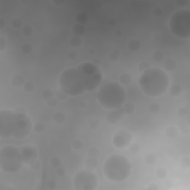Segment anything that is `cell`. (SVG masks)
<instances>
[{
    "label": "cell",
    "instance_id": "7c38bea8",
    "mask_svg": "<svg viewBox=\"0 0 190 190\" xmlns=\"http://www.w3.org/2000/svg\"><path fill=\"white\" fill-rule=\"evenodd\" d=\"M125 111L123 107L118 108V109H113L110 110V112L107 114L106 120L110 124H115L119 120L123 118V116L125 115Z\"/></svg>",
    "mask_w": 190,
    "mask_h": 190
},
{
    "label": "cell",
    "instance_id": "8992f818",
    "mask_svg": "<svg viewBox=\"0 0 190 190\" xmlns=\"http://www.w3.org/2000/svg\"><path fill=\"white\" fill-rule=\"evenodd\" d=\"M190 12L187 9L177 11L171 16L169 29L174 36L181 39L190 36Z\"/></svg>",
    "mask_w": 190,
    "mask_h": 190
},
{
    "label": "cell",
    "instance_id": "83f0119b",
    "mask_svg": "<svg viewBox=\"0 0 190 190\" xmlns=\"http://www.w3.org/2000/svg\"><path fill=\"white\" fill-rule=\"evenodd\" d=\"M71 146L74 150H80L83 147V144L80 140H75L72 142Z\"/></svg>",
    "mask_w": 190,
    "mask_h": 190
},
{
    "label": "cell",
    "instance_id": "c3c4849f",
    "mask_svg": "<svg viewBox=\"0 0 190 190\" xmlns=\"http://www.w3.org/2000/svg\"><path fill=\"white\" fill-rule=\"evenodd\" d=\"M147 189H148L154 190V189H158V187H157L156 185H154V186H148V188Z\"/></svg>",
    "mask_w": 190,
    "mask_h": 190
},
{
    "label": "cell",
    "instance_id": "4dcf8cb0",
    "mask_svg": "<svg viewBox=\"0 0 190 190\" xmlns=\"http://www.w3.org/2000/svg\"><path fill=\"white\" fill-rule=\"evenodd\" d=\"M34 130L36 133L40 134V133L43 132L44 130H45V126H44L43 123L39 122L34 126Z\"/></svg>",
    "mask_w": 190,
    "mask_h": 190
},
{
    "label": "cell",
    "instance_id": "cb8c5ba5",
    "mask_svg": "<svg viewBox=\"0 0 190 190\" xmlns=\"http://www.w3.org/2000/svg\"><path fill=\"white\" fill-rule=\"evenodd\" d=\"M149 110L151 114H157L161 110V106L158 103H152L149 106Z\"/></svg>",
    "mask_w": 190,
    "mask_h": 190
},
{
    "label": "cell",
    "instance_id": "6da1fadb",
    "mask_svg": "<svg viewBox=\"0 0 190 190\" xmlns=\"http://www.w3.org/2000/svg\"><path fill=\"white\" fill-rule=\"evenodd\" d=\"M102 80L103 74L98 66L86 62L63 71L59 76V86L67 96L75 97L97 89Z\"/></svg>",
    "mask_w": 190,
    "mask_h": 190
},
{
    "label": "cell",
    "instance_id": "1f68e13d",
    "mask_svg": "<svg viewBox=\"0 0 190 190\" xmlns=\"http://www.w3.org/2000/svg\"><path fill=\"white\" fill-rule=\"evenodd\" d=\"M150 68V64L146 62H143L140 64H139L138 66V70L140 72H144V71L147 70L148 69Z\"/></svg>",
    "mask_w": 190,
    "mask_h": 190
},
{
    "label": "cell",
    "instance_id": "52a82bcc",
    "mask_svg": "<svg viewBox=\"0 0 190 190\" xmlns=\"http://www.w3.org/2000/svg\"><path fill=\"white\" fill-rule=\"evenodd\" d=\"M73 184L75 189L77 190L97 189L99 184L98 177L91 170H80L74 177Z\"/></svg>",
    "mask_w": 190,
    "mask_h": 190
},
{
    "label": "cell",
    "instance_id": "d4e9b609",
    "mask_svg": "<svg viewBox=\"0 0 190 190\" xmlns=\"http://www.w3.org/2000/svg\"><path fill=\"white\" fill-rule=\"evenodd\" d=\"M129 148L130 152L134 154H138L139 151H140V146L139 144H137V143H133V144H131L129 146Z\"/></svg>",
    "mask_w": 190,
    "mask_h": 190
},
{
    "label": "cell",
    "instance_id": "ac0fdd59",
    "mask_svg": "<svg viewBox=\"0 0 190 190\" xmlns=\"http://www.w3.org/2000/svg\"><path fill=\"white\" fill-rule=\"evenodd\" d=\"M120 81L123 85H129L132 81V76L128 73H123L120 75Z\"/></svg>",
    "mask_w": 190,
    "mask_h": 190
},
{
    "label": "cell",
    "instance_id": "603a6c76",
    "mask_svg": "<svg viewBox=\"0 0 190 190\" xmlns=\"http://www.w3.org/2000/svg\"><path fill=\"white\" fill-rule=\"evenodd\" d=\"M156 161H157V157L154 154H148L145 157V162L148 165H154V164H156Z\"/></svg>",
    "mask_w": 190,
    "mask_h": 190
},
{
    "label": "cell",
    "instance_id": "e575fe53",
    "mask_svg": "<svg viewBox=\"0 0 190 190\" xmlns=\"http://www.w3.org/2000/svg\"><path fill=\"white\" fill-rule=\"evenodd\" d=\"M61 164V161L60 159H59V157H53L51 160V165L54 168H57V167L60 166Z\"/></svg>",
    "mask_w": 190,
    "mask_h": 190
},
{
    "label": "cell",
    "instance_id": "d590c367",
    "mask_svg": "<svg viewBox=\"0 0 190 190\" xmlns=\"http://www.w3.org/2000/svg\"><path fill=\"white\" fill-rule=\"evenodd\" d=\"M181 166L182 168L188 169L189 167V159L188 157H184L181 161Z\"/></svg>",
    "mask_w": 190,
    "mask_h": 190
},
{
    "label": "cell",
    "instance_id": "5bb4252c",
    "mask_svg": "<svg viewBox=\"0 0 190 190\" xmlns=\"http://www.w3.org/2000/svg\"><path fill=\"white\" fill-rule=\"evenodd\" d=\"M98 166V161H97V158H94V157H89L86 160V166L87 169L89 170H94L97 168Z\"/></svg>",
    "mask_w": 190,
    "mask_h": 190
},
{
    "label": "cell",
    "instance_id": "277c9868",
    "mask_svg": "<svg viewBox=\"0 0 190 190\" xmlns=\"http://www.w3.org/2000/svg\"><path fill=\"white\" fill-rule=\"evenodd\" d=\"M97 98L102 107L113 110L126 103V92L120 83L109 82L102 85L97 91Z\"/></svg>",
    "mask_w": 190,
    "mask_h": 190
},
{
    "label": "cell",
    "instance_id": "484cf974",
    "mask_svg": "<svg viewBox=\"0 0 190 190\" xmlns=\"http://www.w3.org/2000/svg\"><path fill=\"white\" fill-rule=\"evenodd\" d=\"M152 58L156 62H161L164 58V53L162 51H157L154 52V54L152 55Z\"/></svg>",
    "mask_w": 190,
    "mask_h": 190
},
{
    "label": "cell",
    "instance_id": "30bf717a",
    "mask_svg": "<svg viewBox=\"0 0 190 190\" xmlns=\"http://www.w3.org/2000/svg\"><path fill=\"white\" fill-rule=\"evenodd\" d=\"M132 141V134L126 130H118L113 137L112 142L117 149H123L128 147Z\"/></svg>",
    "mask_w": 190,
    "mask_h": 190
},
{
    "label": "cell",
    "instance_id": "4316f807",
    "mask_svg": "<svg viewBox=\"0 0 190 190\" xmlns=\"http://www.w3.org/2000/svg\"><path fill=\"white\" fill-rule=\"evenodd\" d=\"M156 175L157 176V178H161V179H164V178H165L167 175L166 169L164 168H163V167L157 169V171H156Z\"/></svg>",
    "mask_w": 190,
    "mask_h": 190
},
{
    "label": "cell",
    "instance_id": "8d00e7d4",
    "mask_svg": "<svg viewBox=\"0 0 190 190\" xmlns=\"http://www.w3.org/2000/svg\"><path fill=\"white\" fill-rule=\"evenodd\" d=\"M71 45H72L73 46H79V45L81 44V40L77 36H75V37H73L71 39L70 42Z\"/></svg>",
    "mask_w": 190,
    "mask_h": 190
},
{
    "label": "cell",
    "instance_id": "d6986e66",
    "mask_svg": "<svg viewBox=\"0 0 190 190\" xmlns=\"http://www.w3.org/2000/svg\"><path fill=\"white\" fill-rule=\"evenodd\" d=\"M169 91L170 94H171L172 96H175V97L179 96L181 94V92H182V88H181V86H179V85L174 84L172 86H171Z\"/></svg>",
    "mask_w": 190,
    "mask_h": 190
},
{
    "label": "cell",
    "instance_id": "7dc6e473",
    "mask_svg": "<svg viewBox=\"0 0 190 190\" xmlns=\"http://www.w3.org/2000/svg\"><path fill=\"white\" fill-rule=\"evenodd\" d=\"M5 21L4 20L3 18L2 17L0 18V28H1V29L4 28V26H5Z\"/></svg>",
    "mask_w": 190,
    "mask_h": 190
},
{
    "label": "cell",
    "instance_id": "ba28073f",
    "mask_svg": "<svg viewBox=\"0 0 190 190\" xmlns=\"http://www.w3.org/2000/svg\"><path fill=\"white\" fill-rule=\"evenodd\" d=\"M16 120L12 137L17 140H22L31 134L33 129V123L23 108L19 107L16 109Z\"/></svg>",
    "mask_w": 190,
    "mask_h": 190
},
{
    "label": "cell",
    "instance_id": "9c48e42d",
    "mask_svg": "<svg viewBox=\"0 0 190 190\" xmlns=\"http://www.w3.org/2000/svg\"><path fill=\"white\" fill-rule=\"evenodd\" d=\"M16 112L11 109H2L0 111V137L8 139L13 137L15 129Z\"/></svg>",
    "mask_w": 190,
    "mask_h": 190
},
{
    "label": "cell",
    "instance_id": "f1b7e54d",
    "mask_svg": "<svg viewBox=\"0 0 190 190\" xmlns=\"http://www.w3.org/2000/svg\"><path fill=\"white\" fill-rule=\"evenodd\" d=\"M33 50V47L31 44L29 43H25L24 45H22V51L24 54H30Z\"/></svg>",
    "mask_w": 190,
    "mask_h": 190
},
{
    "label": "cell",
    "instance_id": "7a4b0ae2",
    "mask_svg": "<svg viewBox=\"0 0 190 190\" xmlns=\"http://www.w3.org/2000/svg\"><path fill=\"white\" fill-rule=\"evenodd\" d=\"M142 91L151 97L162 96L169 86V77L166 72L160 68H149L142 72L138 80Z\"/></svg>",
    "mask_w": 190,
    "mask_h": 190
},
{
    "label": "cell",
    "instance_id": "7402d4cb",
    "mask_svg": "<svg viewBox=\"0 0 190 190\" xmlns=\"http://www.w3.org/2000/svg\"><path fill=\"white\" fill-rule=\"evenodd\" d=\"M100 151L98 148L97 147H91L88 150V154L89 157H94V158H97L100 156Z\"/></svg>",
    "mask_w": 190,
    "mask_h": 190
},
{
    "label": "cell",
    "instance_id": "ee69618b",
    "mask_svg": "<svg viewBox=\"0 0 190 190\" xmlns=\"http://www.w3.org/2000/svg\"><path fill=\"white\" fill-rule=\"evenodd\" d=\"M187 112H188V110H187L186 108H181V109H179V111H178V113H179V114L181 116H184L186 115V114H187Z\"/></svg>",
    "mask_w": 190,
    "mask_h": 190
},
{
    "label": "cell",
    "instance_id": "d6a6232c",
    "mask_svg": "<svg viewBox=\"0 0 190 190\" xmlns=\"http://www.w3.org/2000/svg\"><path fill=\"white\" fill-rule=\"evenodd\" d=\"M33 34V29L30 26H25L22 29V34L25 36H30Z\"/></svg>",
    "mask_w": 190,
    "mask_h": 190
},
{
    "label": "cell",
    "instance_id": "44dd1931",
    "mask_svg": "<svg viewBox=\"0 0 190 190\" xmlns=\"http://www.w3.org/2000/svg\"><path fill=\"white\" fill-rule=\"evenodd\" d=\"M123 109H124L125 114H132L135 111V107L132 103H125L123 106Z\"/></svg>",
    "mask_w": 190,
    "mask_h": 190
},
{
    "label": "cell",
    "instance_id": "5b68a950",
    "mask_svg": "<svg viewBox=\"0 0 190 190\" xmlns=\"http://www.w3.org/2000/svg\"><path fill=\"white\" fill-rule=\"evenodd\" d=\"M20 150L15 146H5L0 149V168L2 171L14 173L23 165Z\"/></svg>",
    "mask_w": 190,
    "mask_h": 190
},
{
    "label": "cell",
    "instance_id": "e0dca14e",
    "mask_svg": "<svg viewBox=\"0 0 190 190\" xmlns=\"http://www.w3.org/2000/svg\"><path fill=\"white\" fill-rule=\"evenodd\" d=\"M176 62L174 59H167L164 62V67L167 71H173L175 70L176 68Z\"/></svg>",
    "mask_w": 190,
    "mask_h": 190
},
{
    "label": "cell",
    "instance_id": "9a60e30c",
    "mask_svg": "<svg viewBox=\"0 0 190 190\" xmlns=\"http://www.w3.org/2000/svg\"><path fill=\"white\" fill-rule=\"evenodd\" d=\"M166 134L169 138H175L178 134V130L175 126H169L166 129Z\"/></svg>",
    "mask_w": 190,
    "mask_h": 190
},
{
    "label": "cell",
    "instance_id": "f6af8a7d",
    "mask_svg": "<svg viewBox=\"0 0 190 190\" xmlns=\"http://www.w3.org/2000/svg\"><path fill=\"white\" fill-rule=\"evenodd\" d=\"M154 14L157 16L161 15V14H162V10H161L160 8H155L154 9Z\"/></svg>",
    "mask_w": 190,
    "mask_h": 190
},
{
    "label": "cell",
    "instance_id": "3957f363",
    "mask_svg": "<svg viewBox=\"0 0 190 190\" xmlns=\"http://www.w3.org/2000/svg\"><path fill=\"white\" fill-rule=\"evenodd\" d=\"M130 160L123 154L109 156L103 164V173L108 180L120 183L129 178L131 173Z\"/></svg>",
    "mask_w": 190,
    "mask_h": 190
},
{
    "label": "cell",
    "instance_id": "f35d334b",
    "mask_svg": "<svg viewBox=\"0 0 190 190\" xmlns=\"http://www.w3.org/2000/svg\"><path fill=\"white\" fill-rule=\"evenodd\" d=\"M98 126H99V122L98 120H96V119H95V120H91V121L89 122V126H90L92 129H97Z\"/></svg>",
    "mask_w": 190,
    "mask_h": 190
},
{
    "label": "cell",
    "instance_id": "b9f144b4",
    "mask_svg": "<svg viewBox=\"0 0 190 190\" xmlns=\"http://www.w3.org/2000/svg\"><path fill=\"white\" fill-rule=\"evenodd\" d=\"M47 186L49 187V189H55L56 186V181H54V180H50V181H49L48 183H47Z\"/></svg>",
    "mask_w": 190,
    "mask_h": 190
},
{
    "label": "cell",
    "instance_id": "f546056e",
    "mask_svg": "<svg viewBox=\"0 0 190 190\" xmlns=\"http://www.w3.org/2000/svg\"><path fill=\"white\" fill-rule=\"evenodd\" d=\"M23 89L26 92H31L34 89V86L32 82H26L24 84Z\"/></svg>",
    "mask_w": 190,
    "mask_h": 190
},
{
    "label": "cell",
    "instance_id": "836d02e7",
    "mask_svg": "<svg viewBox=\"0 0 190 190\" xmlns=\"http://www.w3.org/2000/svg\"><path fill=\"white\" fill-rule=\"evenodd\" d=\"M7 45V39L2 35L0 36V51H3Z\"/></svg>",
    "mask_w": 190,
    "mask_h": 190
},
{
    "label": "cell",
    "instance_id": "2e32d148",
    "mask_svg": "<svg viewBox=\"0 0 190 190\" xmlns=\"http://www.w3.org/2000/svg\"><path fill=\"white\" fill-rule=\"evenodd\" d=\"M140 42L137 39H131L128 43V48L131 51H137L140 49Z\"/></svg>",
    "mask_w": 190,
    "mask_h": 190
},
{
    "label": "cell",
    "instance_id": "7bdbcfd3",
    "mask_svg": "<svg viewBox=\"0 0 190 190\" xmlns=\"http://www.w3.org/2000/svg\"><path fill=\"white\" fill-rule=\"evenodd\" d=\"M110 59L111 61H117L118 59V54L115 53V51L112 52L110 55Z\"/></svg>",
    "mask_w": 190,
    "mask_h": 190
},
{
    "label": "cell",
    "instance_id": "bcb514c9",
    "mask_svg": "<svg viewBox=\"0 0 190 190\" xmlns=\"http://www.w3.org/2000/svg\"><path fill=\"white\" fill-rule=\"evenodd\" d=\"M69 57L70 58V59H71L72 60H74V59H75V58L76 57V54L75 52L72 51V52H70V53L69 54Z\"/></svg>",
    "mask_w": 190,
    "mask_h": 190
},
{
    "label": "cell",
    "instance_id": "60d3db41",
    "mask_svg": "<svg viewBox=\"0 0 190 190\" xmlns=\"http://www.w3.org/2000/svg\"><path fill=\"white\" fill-rule=\"evenodd\" d=\"M56 173L59 176H64L66 175V170L62 166H59L56 168Z\"/></svg>",
    "mask_w": 190,
    "mask_h": 190
},
{
    "label": "cell",
    "instance_id": "ab89813d",
    "mask_svg": "<svg viewBox=\"0 0 190 190\" xmlns=\"http://www.w3.org/2000/svg\"><path fill=\"white\" fill-rule=\"evenodd\" d=\"M43 97L45 99H46V100H49L50 98H51L52 97V92L50 90V89H47V90H45V91L43 92Z\"/></svg>",
    "mask_w": 190,
    "mask_h": 190
},
{
    "label": "cell",
    "instance_id": "ffe728a7",
    "mask_svg": "<svg viewBox=\"0 0 190 190\" xmlns=\"http://www.w3.org/2000/svg\"><path fill=\"white\" fill-rule=\"evenodd\" d=\"M54 120L55 121V123H57V124H62L65 122L66 120V116L62 112H60V111H58L56 114L54 115L53 117Z\"/></svg>",
    "mask_w": 190,
    "mask_h": 190
},
{
    "label": "cell",
    "instance_id": "4fadbf2b",
    "mask_svg": "<svg viewBox=\"0 0 190 190\" xmlns=\"http://www.w3.org/2000/svg\"><path fill=\"white\" fill-rule=\"evenodd\" d=\"M25 83V79H24V77L22 75L16 74L12 78V85L15 87H22V86H24Z\"/></svg>",
    "mask_w": 190,
    "mask_h": 190
},
{
    "label": "cell",
    "instance_id": "8fae6325",
    "mask_svg": "<svg viewBox=\"0 0 190 190\" xmlns=\"http://www.w3.org/2000/svg\"><path fill=\"white\" fill-rule=\"evenodd\" d=\"M24 164L31 166L37 161L38 152L36 148L32 145H24L19 148Z\"/></svg>",
    "mask_w": 190,
    "mask_h": 190
},
{
    "label": "cell",
    "instance_id": "74e56055",
    "mask_svg": "<svg viewBox=\"0 0 190 190\" xmlns=\"http://www.w3.org/2000/svg\"><path fill=\"white\" fill-rule=\"evenodd\" d=\"M21 25H22V22H21L19 19H14L11 21V25L15 28H19L21 26Z\"/></svg>",
    "mask_w": 190,
    "mask_h": 190
}]
</instances>
